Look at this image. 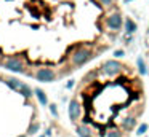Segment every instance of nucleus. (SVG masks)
I'll use <instances>...</instances> for the list:
<instances>
[{"label": "nucleus", "instance_id": "nucleus-25", "mask_svg": "<svg viewBox=\"0 0 149 137\" xmlns=\"http://www.w3.org/2000/svg\"><path fill=\"white\" fill-rule=\"evenodd\" d=\"M37 137H47V136H45V134H40V136H37Z\"/></svg>", "mask_w": 149, "mask_h": 137}, {"label": "nucleus", "instance_id": "nucleus-23", "mask_svg": "<svg viewBox=\"0 0 149 137\" xmlns=\"http://www.w3.org/2000/svg\"><path fill=\"white\" fill-rule=\"evenodd\" d=\"M16 137H29L27 134H19V136H16Z\"/></svg>", "mask_w": 149, "mask_h": 137}, {"label": "nucleus", "instance_id": "nucleus-19", "mask_svg": "<svg viewBox=\"0 0 149 137\" xmlns=\"http://www.w3.org/2000/svg\"><path fill=\"white\" fill-rule=\"evenodd\" d=\"M112 56H114V59H120V57L125 56V51H123V50H116L112 53Z\"/></svg>", "mask_w": 149, "mask_h": 137}, {"label": "nucleus", "instance_id": "nucleus-15", "mask_svg": "<svg viewBox=\"0 0 149 137\" xmlns=\"http://www.w3.org/2000/svg\"><path fill=\"white\" fill-rule=\"evenodd\" d=\"M148 131H149V124L148 123H139L138 126H136V129H135V134L136 136H144Z\"/></svg>", "mask_w": 149, "mask_h": 137}, {"label": "nucleus", "instance_id": "nucleus-5", "mask_svg": "<svg viewBox=\"0 0 149 137\" xmlns=\"http://www.w3.org/2000/svg\"><path fill=\"white\" fill-rule=\"evenodd\" d=\"M123 18H125V16H122L119 11L109 13V14L104 18V24H106V27L109 29V30L119 32L123 29Z\"/></svg>", "mask_w": 149, "mask_h": 137}, {"label": "nucleus", "instance_id": "nucleus-20", "mask_svg": "<svg viewBox=\"0 0 149 137\" xmlns=\"http://www.w3.org/2000/svg\"><path fill=\"white\" fill-rule=\"evenodd\" d=\"M74 86H75V80H69V81L66 83V88L68 89H72Z\"/></svg>", "mask_w": 149, "mask_h": 137}, {"label": "nucleus", "instance_id": "nucleus-10", "mask_svg": "<svg viewBox=\"0 0 149 137\" xmlns=\"http://www.w3.org/2000/svg\"><path fill=\"white\" fill-rule=\"evenodd\" d=\"M75 132H77L79 137H93V131L90 129V126L82 124V123L75 126Z\"/></svg>", "mask_w": 149, "mask_h": 137}, {"label": "nucleus", "instance_id": "nucleus-16", "mask_svg": "<svg viewBox=\"0 0 149 137\" xmlns=\"http://www.w3.org/2000/svg\"><path fill=\"white\" fill-rule=\"evenodd\" d=\"M98 2H100V5L103 6V8H112L117 3V0H98Z\"/></svg>", "mask_w": 149, "mask_h": 137}, {"label": "nucleus", "instance_id": "nucleus-17", "mask_svg": "<svg viewBox=\"0 0 149 137\" xmlns=\"http://www.w3.org/2000/svg\"><path fill=\"white\" fill-rule=\"evenodd\" d=\"M48 110L53 118H59V112H58V105L56 104H48Z\"/></svg>", "mask_w": 149, "mask_h": 137}, {"label": "nucleus", "instance_id": "nucleus-3", "mask_svg": "<svg viewBox=\"0 0 149 137\" xmlns=\"http://www.w3.org/2000/svg\"><path fill=\"white\" fill-rule=\"evenodd\" d=\"M100 72H103L107 76H116V75H120L123 72V65L119 59H107L101 64Z\"/></svg>", "mask_w": 149, "mask_h": 137}, {"label": "nucleus", "instance_id": "nucleus-13", "mask_svg": "<svg viewBox=\"0 0 149 137\" xmlns=\"http://www.w3.org/2000/svg\"><path fill=\"white\" fill-rule=\"evenodd\" d=\"M98 73H100V69H93V70H90V72L87 73V75L82 78V83L84 85H90L91 81H95V80L98 78Z\"/></svg>", "mask_w": 149, "mask_h": 137}, {"label": "nucleus", "instance_id": "nucleus-14", "mask_svg": "<svg viewBox=\"0 0 149 137\" xmlns=\"http://www.w3.org/2000/svg\"><path fill=\"white\" fill-rule=\"evenodd\" d=\"M39 131H40V123L36 121V120H32L29 123V126H27V129H26V134L27 136H36Z\"/></svg>", "mask_w": 149, "mask_h": 137}, {"label": "nucleus", "instance_id": "nucleus-2", "mask_svg": "<svg viewBox=\"0 0 149 137\" xmlns=\"http://www.w3.org/2000/svg\"><path fill=\"white\" fill-rule=\"evenodd\" d=\"M0 65L10 72L26 73V64L21 56H5L3 59H0Z\"/></svg>", "mask_w": 149, "mask_h": 137}, {"label": "nucleus", "instance_id": "nucleus-22", "mask_svg": "<svg viewBox=\"0 0 149 137\" xmlns=\"http://www.w3.org/2000/svg\"><path fill=\"white\" fill-rule=\"evenodd\" d=\"M43 134H45L47 137H52V136H53V129H52V127H47L45 132H43Z\"/></svg>", "mask_w": 149, "mask_h": 137}, {"label": "nucleus", "instance_id": "nucleus-1", "mask_svg": "<svg viewBox=\"0 0 149 137\" xmlns=\"http://www.w3.org/2000/svg\"><path fill=\"white\" fill-rule=\"evenodd\" d=\"M96 56H98L96 51L91 50L87 45H75V46H72L71 54H69V62L74 69H79V67H84L85 64H88Z\"/></svg>", "mask_w": 149, "mask_h": 137}, {"label": "nucleus", "instance_id": "nucleus-9", "mask_svg": "<svg viewBox=\"0 0 149 137\" xmlns=\"http://www.w3.org/2000/svg\"><path fill=\"white\" fill-rule=\"evenodd\" d=\"M18 94L23 96L26 101H31V99H32V96H34V89L31 88L29 85H26V83L23 81V85H21L19 89H18Z\"/></svg>", "mask_w": 149, "mask_h": 137}, {"label": "nucleus", "instance_id": "nucleus-4", "mask_svg": "<svg viewBox=\"0 0 149 137\" xmlns=\"http://www.w3.org/2000/svg\"><path fill=\"white\" fill-rule=\"evenodd\" d=\"M34 78L40 83H53L59 78L58 73L55 72V69L52 67H39V69L34 72Z\"/></svg>", "mask_w": 149, "mask_h": 137}, {"label": "nucleus", "instance_id": "nucleus-8", "mask_svg": "<svg viewBox=\"0 0 149 137\" xmlns=\"http://www.w3.org/2000/svg\"><path fill=\"white\" fill-rule=\"evenodd\" d=\"M136 30H138V24H136L132 18L125 16V18H123V35H133V37H135Z\"/></svg>", "mask_w": 149, "mask_h": 137}, {"label": "nucleus", "instance_id": "nucleus-11", "mask_svg": "<svg viewBox=\"0 0 149 137\" xmlns=\"http://www.w3.org/2000/svg\"><path fill=\"white\" fill-rule=\"evenodd\" d=\"M34 96L37 97V101H39V104L42 105V107H47V105H48V96H47V92L43 91V89L36 88L34 89Z\"/></svg>", "mask_w": 149, "mask_h": 137}, {"label": "nucleus", "instance_id": "nucleus-18", "mask_svg": "<svg viewBox=\"0 0 149 137\" xmlns=\"http://www.w3.org/2000/svg\"><path fill=\"white\" fill-rule=\"evenodd\" d=\"M106 137H123V136L119 129H109L106 132Z\"/></svg>", "mask_w": 149, "mask_h": 137}, {"label": "nucleus", "instance_id": "nucleus-24", "mask_svg": "<svg viewBox=\"0 0 149 137\" xmlns=\"http://www.w3.org/2000/svg\"><path fill=\"white\" fill-rule=\"evenodd\" d=\"M123 2H125V3H130V2H133V0H123Z\"/></svg>", "mask_w": 149, "mask_h": 137}, {"label": "nucleus", "instance_id": "nucleus-21", "mask_svg": "<svg viewBox=\"0 0 149 137\" xmlns=\"http://www.w3.org/2000/svg\"><path fill=\"white\" fill-rule=\"evenodd\" d=\"M123 38H125V45H130L133 40V35H123Z\"/></svg>", "mask_w": 149, "mask_h": 137}, {"label": "nucleus", "instance_id": "nucleus-7", "mask_svg": "<svg viewBox=\"0 0 149 137\" xmlns=\"http://www.w3.org/2000/svg\"><path fill=\"white\" fill-rule=\"evenodd\" d=\"M136 126H138V118H136L135 115H128V116L122 118V121H120V127H122L123 131H127V132L133 131Z\"/></svg>", "mask_w": 149, "mask_h": 137}, {"label": "nucleus", "instance_id": "nucleus-6", "mask_svg": "<svg viewBox=\"0 0 149 137\" xmlns=\"http://www.w3.org/2000/svg\"><path fill=\"white\" fill-rule=\"evenodd\" d=\"M68 115H69L71 123H77L79 120H82V104L77 97H72L71 101H69Z\"/></svg>", "mask_w": 149, "mask_h": 137}, {"label": "nucleus", "instance_id": "nucleus-12", "mask_svg": "<svg viewBox=\"0 0 149 137\" xmlns=\"http://www.w3.org/2000/svg\"><path fill=\"white\" fill-rule=\"evenodd\" d=\"M136 69H138L139 75H146V73H148V64H146V61L143 56L136 57Z\"/></svg>", "mask_w": 149, "mask_h": 137}]
</instances>
